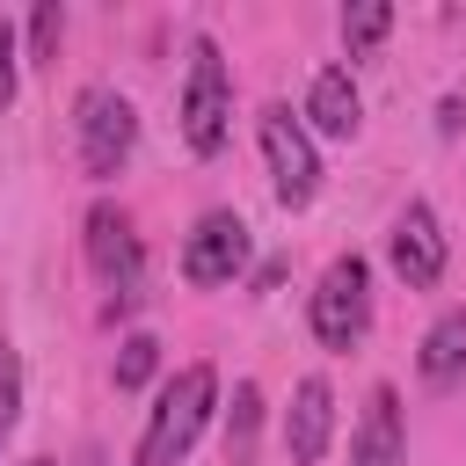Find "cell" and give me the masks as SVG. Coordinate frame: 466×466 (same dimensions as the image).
<instances>
[{
    "mask_svg": "<svg viewBox=\"0 0 466 466\" xmlns=\"http://www.w3.org/2000/svg\"><path fill=\"white\" fill-rule=\"evenodd\" d=\"M306 124L320 138H357L364 131V95L350 80V66H320L313 87H306Z\"/></svg>",
    "mask_w": 466,
    "mask_h": 466,
    "instance_id": "8fae6325",
    "label": "cell"
},
{
    "mask_svg": "<svg viewBox=\"0 0 466 466\" xmlns=\"http://www.w3.org/2000/svg\"><path fill=\"white\" fill-rule=\"evenodd\" d=\"M415 371H422V386H459L466 379V306L430 320V335L415 350Z\"/></svg>",
    "mask_w": 466,
    "mask_h": 466,
    "instance_id": "7c38bea8",
    "label": "cell"
},
{
    "mask_svg": "<svg viewBox=\"0 0 466 466\" xmlns=\"http://www.w3.org/2000/svg\"><path fill=\"white\" fill-rule=\"evenodd\" d=\"M211 408H218V371H211V364H182V371L153 393V415H146V430H138L131 466H182L189 444L204 437Z\"/></svg>",
    "mask_w": 466,
    "mask_h": 466,
    "instance_id": "6da1fadb",
    "label": "cell"
},
{
    "mask_svg": "<svg viewBox=\"0 0 466 466\" xmlns=\"http://www.w3.org/2000/svg\"><path fill=\"white\" fill-rule=\"evenodd\" d=\"M328 437H335V393H328V379H299L291 408H284V459L291 466H320Z\"/></svg>",
    "mask_w": 466,
    "mask_h": 466,
    "instance_id": "9c48e42d",
    "label": "cell"
},
{
    "mask_svg": "<svg viewBox=\"0 0 466 466\" xmlns=\"http://www.w3.org/2000/svg\"><path fill=\"white\" fill-rule=\"evenodd\" d=\"M255 430H262V393L240 379L226 408V466H255Z\"/></svg>",
    "mask_w": 466,
    "mask_h": 466,
    "instance_id": "4fadbf2b",
    "label": "cell"
},
{
    "mask_svg": "<svg viewBox=\"0 0 466 466\" xmlns=\"http://www.w3.org/2000/svg\"><path fill=\"white\" fill-rule=\"evenodd\" d=\"M15 87H22V36L0 22V109L15 102Z\"/></svg>",
    "mask_w": 466,
    "mask_h": 466,
    "instance_id": "ac0fdd59",
    "label": "cell"
},
{
    "mask_svg": "<svg viewBox=\"0 0 466 466\" xmlns=\"http://www.w3.org/2000/svg\"><path fill=\"white\" fill-rule=\"evenodd\" d=\"M306 320L320 335V350H357L371 328V262L364 255H335L306 299Z\"/></svg>",
    "mask_w": 466,
    "mask_h": 466,
    "instance_id": "3957f363",
    "label": "cell"
},
{
    "mask_svg": "<svg viewBox=\"0 0 466 466\" xmlns=\"http://www.w3.org/2000/svg\"><path fill=\"white\" fill-rule=\"evenodd\" d=\"M386 29H393V7H386V0H350V7H342V44H350V58L371 51Z\"/></svg>",
    "mask_w": 466,
    "mask_h": 466,
    "instance_id": "5bb4252c",
    "label": "cell"
},
{
    "mask_svg": "<svg viewBox=\"0 0 466 466\" xmlns=\"http://www.w3.org/2000/svg\"><path fill=\"white\" fill-rule=\"evenodd\" d=\"M73 146H80V167L95 182L124 175L131 146H138V109L116 95V87H80L73 95Z\"/></svg>",
    "mask_w": 466,
    "mask_h": 466,
    "instance_id": "5b68a950",
    "label": "cell"
},
{
    "mask_svg": "<svg viewBox=\"0 0 466 466\" xmlns=\"http://www.w3.org/2000/svg\"><path fill=\"white\" fill-rule=\"evenodd\" d=\"M444 226H437V211L430 204H408L400 218H393V233H386V262H393V277L408 284V291H430L437 277H444Z\"/></svg>",
    "mask_w": 466,
    "mask_h": 466,
    "instance_id": "ba28073f",
    "label": "cell"
},
{
    "mask_svg": "<svg viewBox=\"0 0 466 466\" xmlns=\"http://www.w3.org/2000/svg\"><path fill=\"white\" fill-rule=\"evenodd\" d=\"M58 36H66V7L44 0V7L29 15V44H22V58H29V66H51V58H58Z\"/></svg>",
    "mask_w": 466,
    "mask_h": 466,
    "instance_id": "9a60e30c",
    "label": "cell"
},
{
    "mask_svg": "<svg viewBox=\"0 0 466 466\" xmlns=\"http://www.w3.org/2000/svg\"><path fill=\"white\" fill-rule=\"evenodd\" d=\"M153 364H160V342H153V335H124V350H116V386H124V393L146 386Z\"/></svg>",
    "mask_w": 466,
    "mask_h": 466,
    "instance_id": "2e32d148",
    "label": "cell"
},
{
    "mask_svg": "<svg viewBox=\"0 0 466 466\" xmlns=\"http://www.w3.org/2000/svg\"><path fill=\"white\" fill-rule=\"evenodd\" d=\"M15 422H22V357L0 342V451H7Z\"/></svg>",
    "mask_w": 466,
    "mask_h": 466,
    "instance_id": "e0dca14e",
    "label": "cell"
},
{
    "mask_svg": "<svg viewBox=\"0 0 466 466\" xmlns=\"http://www.w3.org/2000/svg\"><path fill=\"white\" fill-rule=\"evenodd\" d=\"M80 240H87V269H95L102 291H109V313H131V306L146 299V248H138L131 218H124L116 204H87Z\"/></svg>",
    "mask_w": 466,
    "mask_h": 466,
    "instance_id": "7a4b0ae2",
    "label": "cell"
},
{
    "mask_svg": "<svg viewBox=\"0 0 466 466\" xmlns=\"http://www.w3.org/2000/svg\"><path fill=\"white\" fill-rule=\"evenodd\" d=\"M255 138H262V160H269V189H277V204H284V211L313 204V197H320V153H313V131H306L284 102H269V109L255 116Z\"/></svg>",
    "mask_w": 466,
    "mask_h": 466,
    "instance_id": "8992f818",
    "label": "cell"
},
{
    "mask_svg": "<svg viewBox=\"0 0 466 466\" xmlns=\"http://www.w3.org/2000/svg\"><path fill=\"white\" fill-rule=\"evenodd\" d=\"M226 131H233V73H226L218 44L197 36L189 44V80H182V138H189L197 160H211L226 146Z\"/></svg>",
    "mask_w": 466,
    "mask_h": 466,
    "instance_id": "277c9868",
    "label": "cell"
},
{
    "mask_svg": "<svg viewBox=\"0 0 466 466\" xmlns=\"http://www.w3.org/2000/svg\"><path fill=\"white\" fill-rule=\"evenodd\" d=\"M240 269H248V226H240V211H204L189 226V240H182V277L197 291H218Z\"/></svg>",
    "mask_w": 466,
    "mask_h": 466,
    "instance_id": "52a82bcc",
    "label": "cell"
},
{
    "mask_svg": "<svg viewBox=\"0 0 466 466\" xmlns=\"http://www.w3.org/2000/svg\"><path fill=\"white\" fill-rule=\"evenodd\" d=\"M350 466H408V430H400V393L393 386H371L364 422L350 437Z\"/></svg>",
    "mask_w": 466,
    "mask_h": 466,
    "instance_id": "30bf717a",
    "label": "cell"
}]
</instances>
